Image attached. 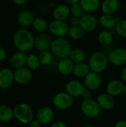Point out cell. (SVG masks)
Here are the masks:
<instances>
[{
    "label": "cell",
    "instance_id": "cell-1",
    "mask_svg": "<svg viewBox=\"0 0 126 127\" xmlns=\"http://www.w3.org/2000/svg\"><path fill=\"white\" fill-rule=\"evenodd\" d=\"M13 44L17 51L28 52L34 48L35 36L27 28H22L15 31L13 35Z\"/></svg>",
    "mask_w": 126,
    "mask_h": 127
},
{
    "label": "cell",
    "instance_id": "cell-2",
    "mask_svg": "<svg viewBox=\"0 0 126 127\" xmlns=\"http://www.w3.org/2000/svg\"><path fill=\"white\" fill-rule=\"evenodd\" d=\"M71 42L65 37H57L52 39L50 51L56 58L62 59L68 57L72 51Z\"/></svg>",
    "mask_w": 126,
    "mask_h": 127
},
{
    "label": "cell",
    "instance_id": "cell-3",
    "mask_svg": "<svg viewBox=\"0 0 126 127\" xmlns=\"http://www.w3.org/2000/svg\"><path fill=\"white\" fill-rule=\"evenodd\" d=\"M88 64L91 71L102 74L108 68L109 61L106 54L102 51H97L90 55Z\"/></svg>",
    "mask_w": 126,
    "mask_h": 127
},
{
    "label": "cell",
    "instance_id": "cell-4",
    "mask_svg": "<svg viewBox=\"0 0 126 127\" xmlns=\"http://www.w3.org/2000/svg\"><path fill=\"white\" fill-rule=\"evenodd\" d=\"M13 116L21 124H29L33 120L34 114L29 105L21 103L13 108Z\"/></svg>",
    "mask_w": 126,
    "mask_h": 127
},
{
    "label": "cell",
    "instance_id": "cell-5",
    "mask_svg": "<svg viewBox=\"0 0 126 127\" xmlns=\"http://www.w3.org/2000/svg\"><path fill=\"white\" fill-rule=\"evenodd\" d=\"M74 103V97L71 96L66 92H61L56 93L52 97V103L53 106L62 111L71 109Z\"/></svg>",
    "mask_w": 126,
    "mask_h": 127
},
{
    "label": "cell",
    "instance_id": "cell-6",
    "mask_svg": "<svg viewBox=\"0 0 126 127\" xmlns=\"http://www.w3.org/2000/svg\"><path fill=\"white\" fill-rule=\"evenodd\" d=\"M80 110L86 118L93 119L100 115L102 109L100 107L97 100L91 98L88 100H83L82 101Z\"/></svg>",
    "mask_w": 126,
    "mask_h": 127
},
{
    "label": "cell",
    "instance_id": "cell-7",
    "mask_svg": "<svg viewBox=\"0 0 126 127\" xmlns=\"http://www.w3.org/2000/svg\"><path fill=\"white\" fill-rule=\"evenodd\" d=\"M69 28L70 26L66 21L53 19L49 23L48 31L54 38L65 37L68 35Z\"/></svg>",
    "mask_w": 126,
    "mask_h": 127
},
{
    "label": "cell",
    "instance_id": "cell-8",
    "mask_svg": "<svg viewBox=\"0 0 126 127\" xmlns=\"http://www.w3.org/2000/svg\"><path fill=\"white\" fill-rule=\"evenodd\" d=\"M107 56L109 63L114 66L120 67L126 64V49L125 48H113Z\"/></svg>",
    "mask_w": 126,
    "mask_h": 127
},
{
    "label": "cell",
    "instance_id": "cell-9",
    "mask_svg": "<svg viewBox=\"0 0 126 127\" xmlns=\"http://www.w3.org/2000/svg\"><path fill=\"white\" fill-rule=\"evenodd\" d=\"M99 25V19H97L93 13H85L82 17H80L79 26L84 30L85 32H94L97 30Z\"/></svg>",
    "mask_w": 126,
    "mask_h": 127
},
{
    "label": "cell",
    "instance_id": "cell-10",
    "mask_svg": "<svg viewBox=\"0 0 126 127\" xmlns=\"http://www.w3.org/2000/svg\"><path fill=\"white\" fill-rule=\"evenodd\" d=\"M13 82L14 72L8 68H1L0 70V89L1 92H6Z\"/></svg>",
    "mask_w": 126,
    "mask_h": 127
},
{
    "label": "cell",
    "instance_id": "cell-11",
    "mask_svg": "<svg viewBox=\"0 0 126 127\" xmlns=\"http://www.w3.org/2000/svg\"><path fill=\"white\" fill-rule=\"evenodd\" d=\"M102 85V77L100 74L90 71L84 78V86L86 89L94 92L98 90Z\"/></svg>",
    "mask_w": 126,
    "mask_h": 127
},
{
    "label": "cell",
    "instance_id": "cell-12",
    "mask_svg": "<svg viewBox=\"0 0 126 127\" xmlns=\"http://www.w3.org/2000/svg\"><path fill=\"white\" fill-rule=\"evenodd\" d=\"M51 42H52V39H51L50 34L45 32L39 33V34H38L35 37L34 48L39 53L42 51L50 50Z\"/></svg>",
    "mask_w": 126,
    "mask_h": 127
},
{
    "label": "cell",
    "instance_id": "cell-13",
    "mask_svg": "<svg viewBox=\"0 0 126 127\" xmlns=\"http://www.w3.org/2000/svg\"><path fill=\"white\" fill-rule=\"evenodd\" d=\"M85 89V87L84 83L76 80L68 81L65 86V92H66L73 97H81Z\"/></svg>",
    "mask_w": 126,
    "mask_h": 127
},
{
    "label": "cell",
    "instance_id": "cell-14",
    "mask_svg": "<svg viewBox=\"0 0 126 127\" xmlns=\"http://www.w3.org/2000/svg\"><path fill=\"white\" fill-rule=\"evenodd\" d=\"M13 72L14 82L19 85H25L32 79V71L27 66L16 69Z\"/></svg>",
    "mask_w": 126,
    "mask_h": 127
},
{
    "label": "cell",
    "instance_id": "cell-15",
    "mask_svg": "<svg viewBox=\"0 0 126 127\" xmlns=\"http://www.w3.org/2000/svg\"><path fill=\"white\" fill-rule=\"evenodd\" d=\"M27 55L25 52L17 51L14 52L9 59V64L13 69H18L26 66Z\"/></svg>",
    "mask_w": 126,
    "mask_h": 127
},
{
    "label": "cell",
    "instance_id": "cell-16",
    "mask_svg": "<svg viewBox=\"0 0 126 127\" xmlns=\"http://www.w3.org/2000/svg\"><path fill=\"white\" fill-rule=\"evenodd\" d=\"M54 118V112L50 106L41 107L36 113V119L42 124V125H48L50 124Z\"/></svg>",
    "mask_w": 126,
    "mask_h": 127
},
{
    "label": "cell",
    "instance_id": "cell-17",
    "mask_svg": "<svg viewBox=\"0 0 126 127\" xmlns=\"http://www.w3.org/2000/svg\"><path fill=\"white\" fill-rule=\"evenodd\" d=\"M34 19V14L29 10H23L20 11L16 16V22L18 25L25 28L32 26Z\"/></svg>",
    "mask_w": 126,
    "mask_h": 127
},
{
    "label": "cell",
    "instance_id": "cell-18",
    "mask_svg": "<svg viewBox=\"0 0 126 127\" xmlns=\"http://www.w3.org/2000/svg\"><path fill=\"white\" fill-rule=\"evenodd\" d=\"M71 16V7L68 4H58L53 8L52 11V16L53 19L66 21V19H68Z\"/></svg>",
    "mask_w": 126,
    "mask_h": 127
},
{
    "label": "cell",
    "instance_id": "cell-19",
    "mask_svg": "<svg viewBox=\"0 0 126 127\" xmlns=\"http://www.w3.org/2000/svg\"><path fill=\"white\" fill-rule=\"evenodd\" d=\"M74 65L75 64L69 57L62 58L59 60L56 65V69L61 75L69 76L73 74Z\"/></svg>",
    "mask_w": 126,
    "mask_h": 127
},
{
    "label": "cell",
    "instance_id": "cell-20",
    "mask_svg": "<svg viewBox=\"0 0 126 127\" xmlns=\"http://www.w3.org/2000/svg\"><path fill=\"white\" fill-rule=\"evenodd\" d=\"M97 101L102 110H111L115 106L114 97L108 94L107 92L102 93L97 97Z\"/></svg>",
    "mask_w": 126,
    "mask_h": 127
},
{
    "label": "cell",
    "instance_id": "cell-21",
    "mask_svg": "<svg viewBox=\"0 0 126 127\" xmlns=\"http://www.w3.org/2000/svg\"><path fill=\"white\" fill-rule=\"evenodd\" d=\"M125 83L121 80H112L108 83L105 87V92L112 95L113 97L119 96L123 94Z\"/></svg>",
    "mask_w": 126,
    "mask_h": 127
},
{
    "label": "cell",
    "instance_id": "cell-22",
    "mask_svg": "<svg viewBox=\"0 0 126 127\" xmlns=\"http://www.w3.org/2000/svg\"><path fill=\"white\" fill-rule=\"evenodd\" d=\"M120 19L119 17H115L114 14L102 13L99 18V23L105 30H111L115 28L116 25Z\"/></svg>",
    "mask_w": 126,
    "mask_h": 127
},
{
    "label": "cell",
    "instance_id": "cell-23",
    "mask_svg": "<svg viewBox=\"0 0 126 127\" xmlns=\"http://www.w3.org/2000/svg\"><path fill=\"white\" fill-rule=\"evenodd\" d=\"M120 7L119 0H103L101 3L100 9L102 13L114 14Z\"/></svg>",
    "mask_w": 126,
    "mask_h": 127
},
{
    "label": "cell",
    "instance_id": "cell-24",
    "mask_svg": "<svg viewBox=\"0 0 126 127\" xmlns=\"http://www.w3.org/2000/svg\"><path fill=\"white\" fill-rule=\"evenodd\" d=\"M101 0H80L79 4L87 13H93L101 7Z\"/></svg>",
    "mask_w": 126,
    "mask_h": 127
},
{
    "label": "cell",
    "instance_id": "cell-25",
    "mask_svg": "<svg viewBox=\"0 0 126 127\" xmlns=\"http://www.w3.org/2000/svg\"><path fill=\"white\" fill-rule=\"evenodd\" d=\"M91 71L90 67L88 64V63H76L74 65V70H73V74L77 77V78H85L88 74Z\"/></svg>",
    "mask_w": 126,
    "mask_h": 127
},
{
    "label": "cell",
    "instance_id": "cell-26",
    "mask_svg": "<svg viewBox=\"0 0 126 127\" xmlns=\"http://www.w3.org/2000/svg\"><path fill=\"white\" fill-rule=\"evenodd\" d=\"M13 116V109L6 104L0 105V122L7 123L10 122Z\"/></svg>",
    "mask_w": 126,
    "mask_h": 127
},
{
    "label": "cell",
    "instance_id": "cell-27",
    "mask_svg": "<svg viewBox=\"0 0 126 127\" xmlns=\"http://www.w3.org/2000/svg\"><path fill=\"white\" fill-rule=\"evenodd\" d=\"M113 40L114 36L108 30L101 31L97 35V41L102 47L111 45Z\"/></svg>",
    "mask_w": 126,
    "mask_h": 127
},
{
    "label": "cell",
    "instance_id": "cell-28",
    "mask_svg": "<svg viewBox=\"0 0 126 127\" xmlns=\"http://www.w3.org/2000/svg\"><path fill=\"white\" fill-rule=\"evenodd\" d=\"M68 57L74 64L84 63L86 60V54L81 48H73Z\"/></svg>",
    "mask_w": 126,
    "mask_h": 127
},
{
    "label": "cell",
    "instance_id": "cell-29",
    "mask_svg": "<svg viewBox=\"0 0 126 127\" xmlns=\"http://www.w3.org/2000/svg\"><path fill=\"white\" fill-rule=\"evenodd\" d=\"M84 30L79 26H71L68 30V36L73 40L78 41L82 39L85 36Z\"/></svg>",
    "mask_w": 126,
    "mask_h": 127
},
{
    "label": "cell",
    "instance_id": "cell-30",
    "mask_svg": "<svg viewBox=\"0 0 126 127\" xmlns=\"http://www.w3.org/2000/svg\"><path fill=\"white\" fill-rule=\"evenodd\" d=\"M32 27L37 32H39V33H44L47 30H48L49 23L44 18L38 17V18H35V19H34V21L33 22Z\"/></svg>",
    "mask_w": 126,
    "mask_h": 127
},
{
    "label": "cell",
    "instance_id": "cell-31",
    "mask_svg": "<svg viewBox=\"0 0 126 127\" xmlns=\"http://www.w3.org/2000/svg\"><path fill=\"white\" fill-rule=\"evenodd\" d=\"M40 65H41V63L39 61V56L34 54H30L27 55L26 66L28 68H30L31 71H34V70L38 69Z\"/></svg>",
    "mask_w": 126,
    "mask_h": 127
},
{
    "label": "cell",
    "instance_id": "cell-32",
    "mask_svg": "<svg viewBox=\"0 0 126 127\" xmlns=\"http://www.w3.org/2000/svg\"><path fill=\"white\" fill-rule=\"evenodd\" d=\"M53 57H54L53 54L51 53L50 50L40 52L39 55V58L41 65H43V66L50 65L53 60Z\"/></svg>",
    "mask_w": 126,
    "mask_h": 127
},
{
    "label": "cell",
    "instance_id": "cell-33",
    "mask_svg": "<svg viewBox=\"0 0 126 127\" xmlns=\"http://www.w3.org/2000/svg\"><path fill=\"white\" fill-rule=\"evenodd\" d=\"M116 33L123 38H126V19H120L115 27Z\"/></svg>",
    "mask_w": 126,
    "mask_h": 127
},
{
    "label": "cell",
    "instance_id": "cell-34",
    "mask_svg": "<svg viewBox=\"0 0 126 127\" xmlns=\"http://www.w3.org/2000/svg\"><path fill=\"white\" fill-rule=\"evenodd\" d=\"M70 7H71V16H76V17L80 18L85 13V12L84 11L83 8L82 7L81 4L79 3L70 5Z\"/></svg>",
    "mask_w": 126,
    "mask_h": 127
},
{
    "label": "cell",
    "instance_id": "cell-35",
    "mask_svg": "<svg viewBox=\"0 0 126 127\" xmlns=\"http://www.w3.org/2000/svg\"><path fill=\"white\" fill-rule=\"evenodd\" d=\"M81 97L82 98V100H88V99L92 98V92L85 88L84 89L82 95H81Z\"/></svg>",
    "mask_w": 126,
    "mask_h": 127
},
{
    "label": "cell",
    "instance_id": "cell-36",
    "mask_svg": "<svg viewBox=\"0 0 126 127\" xmlns=\"http://www.w3.org/2000/svg\"><path fill=\"white\" fill-rule=\"evenodd\" d=\"M80 18L76 16H71L70 18V24L71 26H78L79 25Z\"/></svg>",
    "mask_w": 126,
    "mask_h": 127
},
{
    "label": "cell",
    "instance_id": "cell-37",
    "mask_svg": "<svg viewBox=\"0 0 126 127\" xmlns=\"http://www.w3.org/2000/svg\"><path fill=\"white\" fill-rule=\"evenodd\" d=\"M50 127H68L67 124L62 121H57L51 124Z\"/></svg>",
    "mask_w": 126,
    "mask_h": 127
},
{
    "label": "cell",
    "instance_id": "cell-38",
    "mask_svg": "<svg viewBox=\"0 0 126 127\" xmlns=\"http://www.w3.org/2000/svg\"><path fill=\"white\" fill-rule=\"evenodd\" d=\"M7 57V52L4 49V48H2L1 46H0V63L3 62Z\"/></svg>",
    "mask_w": 126,
    "mask_h": 127
},
{
    "label": "cell",
    "instance_id": "cell-39",
    "mask_svg": "<svg viewBox=\"0 0 126 127\" xmlns=\"http://www.w3.org/2000/svg\"><path fill=\"white\" fill-rule=\"evenodd\" d=\"M41 126H42V124L36 118L33 119L29 124V127H41Z\"/></svg>",
    "mask_w": 126,
    "mask_h": 127
},
{
    "label": "cell",
    "instance_id": "cell-40",
    "mask_svg": "<svg viewBox=\"0 0 126 127\" xmlns=\"http://www.w3.org/2000/svg\"><path fill=\"white\" fill-rule=\"evenodd\" d=\"M114 127H126V120H120L115 123Z\"/></svg>",
    "mask_w": 126,
    "mask_h": 127
},
{
    "label": "cell",
    "instance_id": "cell-41",
    "mask_svg": "<svg viewBox=\"0 0 126 127\" xmlns=\"http://www.w3.org/2000/svg\"><path fill=\"white\" fill-rule=\"evenodd\" d=\"M120 76H121V80H122L125 83H126V65L123 67V68L122 69Z\"/></svg>",
    "mask_w": 126,
    "mask_h": 127
},
{
    "label": "cell",
    "instance_id": "cell-42",
    "mask_svg": "<svg viewBox=\"0 0 126 127\" xmlns=\"http://www.w3.org/2000/svg\"><path fill=\"white\" fill-rule=\"evenodd\" d=\"M11 1L13 2V4H15L16 5H19V6L24 5L28 1V0H11Z\"/></svg>",
    "mask_w": 126,
    "mask_h": 127
},
{
    "label": "cell",
    "instance_id": "cell-43",
    "mask_svg": "<svg viewBox=\"0 0 126 127\" xmlns=\"http://www.w3.org/2000/svg\"><path fill=\"white\" fill-rule=\"evenodd\" d=\"M65 1L68 5H72V4H74L79 3L80 0H65Z\"/></svg>",
    "mask_w": 126,
    "mask_h": 127
},
{
    "label": "cell",
    "instance_id": "cell-44",
    "mask_svg": "<svg viewBox=\"0 0 126 127\" xmlns=\"http://www.w3.org/2000/svg\"><path fill=\"white\" fill-rule=\"evenodd\" d=\"M82 127H95L94 125H92V124H85V125H84V126H82Z\"/></svg>",
    "mask_w": 126,
    "mask_h": 127
},
{
    "label": "cell",
    "instance_id": "cell-45",
    "mask_svg": "<svg viewBox=\"0 0 126 127\" xmlns=\"http://www.w3.org/2000/svg\"><path fill=\"white\" fill-rule=\"evenodd\" d=\"M123 94L126 96V83H125V86H124V89H123Z\"/></svg>",
    "mask_w": 126,
    "mask_h": 127
},
{
    "label": "cell",
    "instance_id": "cell-46",
    "mask_svg": "<svg viewBox=\"0 0 126 127\" xmlns=\"http://www.w3.org/2000/svg\"><path fill=\"white\" fill-rule=\"evenodd\" d=\"M125 7H126V5H125Z\"/></svg>",
    "mask_w": 126,
    "mask_h": 127
}]
</instances>
